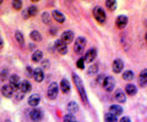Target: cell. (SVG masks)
Instances as JSON below:
<instances>
[{
	"mask_svg": "<svg viewBox=\"0 0 147 122\" xmlns=\"http://www.w3.org/2000/svg\"><path fill=\"white\" fill-rule=\"evenodd\" d=\"M115 25H117L118 28L123 29L124 27L127 25V17H126V16H123V15L118 16V17H117V20H115Z\"/></svg>",
	"mask_w": 147,
	"mask_h": 122,
	"instance_id": "13",
	"label": "cell"
},
{
	"mask_svg": "<svg viewBox=\"0 0 147 122\" xmlns=\"http://www.w3.org/2000/svg\"><path fill=\"white\" fill-rule=\"evenodd\" d=\"M12 7L15 9V10H21L22 3L20 1V0H13V1H12Z\"/></svg>",
	"mask_w": 147,
	"mask_h": 122,
	"instance_id": "31",
	"label": "cell"
},
{
	"mask_svg": "<svg viewBox=\"0 0 147 122\" xmlns=\"http://www.w3.org/2000/svg\"><path fill=\"white\" fill-rule=\"evenodd\" d=\"M52 16L54 17V20H55V21L60 22V23H63V22L65 21V17H64V15H63L61 12H59L58 10H54L53 13H52Z\"/></svg>",
	"mask_w": 147,
	"mask_h": 122,
	"instance_id": "21",
	"label": "cell"
},
{
	"mask_svg": "<svg viewBox=\"0 0 147 122\" xmlns=\"http://www.w3.org/2000/svg\"><path fill=\"white\" fill-rule=\"evenodd\" d=\"M93 16L99 23H104L105 22V12L100 6H96L93 9Z\"/></svg>",
	"mask_w": 147,
	"mask_h": 122,
	"instance_id": "3",
	"label": "cell"
},
{
	"mask_svg": "<svg viewBox=\"0 0 147 122\" xmlns=\"http://www.w3.org/2000/svg\"><path fill=\"white\" fill-rule=\"evenodd\" d=\"M123 78L125 81H131L132 78H134V72L132 71H125L123 73Z\"/></svg>",
	"mask_w": 147,
	"mask_h": 122,
	"instance_id": "29",
	"label": "cell"
},
{
	"mask_svg": "<svg viewBox=\"0 0 147 122\" xmlns=\"http://www.w3.org/2000/svg\"><path fill=\"white\" fill-rule=\"evenodd\" d=\"M22 17H24L25 20H27L30 17V13H28V10H25L24 12H22Z\"/></svg>",
	"mask_w": 147,
	"mask_h": 122,
	"instance_id": "37",
	"label": "cell"
},
{
	"mask_svg": "<svg viewBox=\"0 0 147 122\" xmlns=\"http://www.w3.org/2000/svg\"><path fill=\"white\" fill-rule=\"evenodd\" d=\"M15 38L17 40V43L20 44V47H25V39H24V35H22V33L20 31H17L15 33Z\"/></svg>",
	"mask_w": 147,
	"mask_h": 122,
	"instance_id": "25",
	"label": "cell"
},
{
	"mask_svg": "<svg viewBox=\"0 0 147 122\" xmlns=\"http://www.w3.org/2000/svg\"><path fill=\"white\" fill-rule=\"evenodd\" d=\"M10 85L13 88V89H18L20 88V84H21V82H20V77H18L17 75H12V76H10Z\"/></svg>",
	"mask_w": 147,
	"mask_h": 122,
	"instance_id": "14",
	"label": "cell"
},
{
	"mask_svg": "<svg viewBox=\"0 0 147 122\" xmlns=\"http://www.w3.org/2000/svg\"><path fill=\"white\" fill-rule=\"evenodd\" d=\"M88 72V75H94V73H97L98 72V65H92L90 67V70L87 71Z\"/></svg>",
	"mask_w": 147,
	"mask_h": 122,
	"instance_id": "32",
	"label": "cell"
},
{
	"mask_svg": "<svg viewBox=\"0 0 147 122\" xmlns=\"http://www.w3.org/2000/svg\"><path fill=\"white\" fill-rule=\"evenodd\" d=\"M39 101H40V95L39 94H32V95L28 98V104L31 106H33V107H36L37 105L39 104Z\"/></svg>",
	"mask_w": 147,
	"mask_h": 122,
	"instance_id": "15",
	"label": "cell"
},
{
	"mask_svg": "<svg viewBox=\"0 0 147 122\" xmlns=\"http://www.w3.org/2000/svg\"><path fill=\"white\" fill-rule=\"evenodd\" d=\"M58 93H59V87L57 83H50V85L48 87V98L49 99H55L58 97Z\"/></svg>",
	"mask_w": 147,
	"mask_h": 122,
	"instance_id": "5",
	"label": "cell"
},
{
	"mask_svg": "<svg viewBox=\"0 0 147 122\" xmlns=\"http://www.w3.org/2000/svg\"><path fill=\"white\" fill-rule=\"evenodd\" d=\"M104 121L105 122H118V119H117L115 115L108 112V114H105V116H104Z\"/></svg>",
	"mask_w": 147,
	"mask_h": 122,
	"instance_id": "28",
	"label": "cell"
},
{
	"mask_svg": "<svg viewBox=\"0 0 147 122\" xmlns=\"http://www.w3.org/2000/svg\"><path fill=\"white\" fill-rule=\"evenodd\" d=\"M31 89H32V85H31V83L28 82V81H27V79L22 81L21 84H20V90H21V92L24 94H26V93L31 92Z\"/></svg>",
	"mask_w": 147,
	"mask_h": 122,
	"instance_id": "16",
	"label": "cell"
},
{
	"mask_svg": "<svg viewBox=\"0 0 147 122\" xmlns=\"http://www.w3.org/2000/svg\"><path fill=\"white\" fill-rule=\"evenodd\" d=\"M139 84L145 87L147 84V70H142L140 72V76H139Z\"/></svg>",
	"mask_w": 147,
	"mask_h": 122,
	"instance_id": "18",
	"label": "cell"
},
{
	"mask_svg": "<svg viewBox=\"0 0 147 122\" xmlns=\"http://www.w3.org/2000/svg\"><path fill=\"white\" fill-rule=\"evenodd\" d=\"M30 37L32 40H36V42H39V40H42V35H40V33L38 32V31H33V32H31Z\"/></svg>",
	"mask_w": 147,
	"mask_h": 122,
	"instance_id": "27",
	"label": "cell"
},
{
	"mask_svg": "<svg viewBox=\"0 0 147 122\" xmlns=\"http://www.w3.org/2000/svg\"><path fill=\"white\" fill-rule=\"evenodd\" d=\"M1 92H3V95L5 97V98H11L13 92H15V89H13L10 84H5L1 88Z\"/></svg>",
	"mask_w": 147,
	"mask_h": 122,
	"instance_id": "12",
	"label": "cell"
},
{
	"mask_svg": "<svg viewBox=\"0 0 147 122\" xmlns=\"http://www.w3.org/2000/svg\"><path fill=\"white\" fill-rule=\"evenodd\" d=\"M124 69V62L120 60V59H115L113 62V71L115 73H120Z\"/></svg>",
	"mask_w": 147,
	"mask_h": 122,
	"instance_id": "11",
	"label": "cell"
},
{
	"mask_svg": "<svg viewBox=\"0 0 147 122\" xmlns=\"http://www.w3.org/2000/svg\"><path fill=\"white\" fill-rule=\"evenodd\" d=\"M145 38H146V43H147V33H146V37Z\"/></svg>",
	"mask_w": 147,
	"mask_h": 122,
	"instance_id": "41",
	"label": "cell"
},
{
	"mask_svg": "<svg viewBox=\"0 0 147 122\" xmlns=\"http://www.w3.org/2000/svg\"><path fill=\"white\" fill-rule=\"evenodd\" d=\"M57 33V28H50V34H55Z\"/></svg>",
	"mask_w": 147,
	"mask_h": 122,
	"instance_id": "39",
	"label": "cell"
},
{
	"mask_svg": "<svg viewBox=\"0 0 147 122\" xmlns=\"http://www.w3.org/2000/svg\"><path fill=\"white\" fill-rule=\"evenodd\" d=\"M3 47H4V42H3V39L0 38V49H1Z\"/></svg>",
	"mask_w": 147,
	"mask_h": 122,
	"instance_id": "40",
	"label": "cell"
},
{
	"mask_svg": "<svg viewBox=\"0 0 147 122\" xmlns=\"http://www.w3.org/2000/svg\"><path fill=\"white\" fill-rule=\"evenodd\" d=\"M43 59V53L39 50H36L33 54H32V61L33 62H39Z\"/></svg>",
	"mask_w": 147,
	"mask_h": 122,
	"instance_id": "23",
	"label": "cell"
},
{
	"mask_svg": "<svg viewBox=\"0 0 147 122\" xmlns=\"http://www.w3.org/2000/svg\"><path fill=\"white\" fill-rule=\"evenodd\" d=\"M105 6H107L108 10L114 11L117 9V1H114V0H107L105 1Z\"/></svg>",
	"mask_w": 147,
	"mask_h": 122,
	"instance_id": "26",
	"label": "cell"
},
{
	"mask_svg": "<svg viewBox=\"0 0 147 122\" xmlns=\"http://www.w3.org/2000/svg\"><path fill=\"white\" fill-rule=\"evenodd\" d=\"M28 13H30V16H36L37 15V12H38V9H37V6H34V5H31L28 9Z\"/></svg>",
	"mask_w": 147,
	"mask_h": 122,
	"instance_id": "30",
	"label": "cell"
},
{
	"mask_svg": "<svg viewBox=\"0 0 147 122\" xmlns=\"http://www.w3.org/2000/svg\"><path fill=\"white\" fill-rule=\"evenodd\" d=\"M85 47H86V39L82 38V37H79L76 40H75V45H74V50H75L76 54L81 55L82 53L85 50Z\"/></svg>",
	"mask_w": 147,
	"mask_h": 122,
	"instance_id": "2",
	"label": "cell"
},
{
	"mask_svg": "<svg viewBox=\"0 0 147 122\" xmlns=\"http://www.w3.org/2000/svg\"><path fill=\"white\" fill-rule=\"evenodd\" d=\"M96 56H97V50L96 49H91V50L86 53V55L84 56V60L85 62H92L96 59Z\"/></svg>",
	"mask_w": 147,
	"mask_h": 122,
	"instance_id": "9",
	"label": "cell"
},
{
	"mask_svg": "<svg viewBox=\"0 0 147 122\" xmlns=\"http://www.w3.org/2000/svg\"><path fill=\"white\" fill-rule=\"evenodd\" d=\"M72 78H74V82H75V85L77 87V90H79L80 95H81V99L84 100L85 103H87V95H86V92H85V87H84V83H82L81 78L77 76L76 73L72 75Z\"/></svg>",
	"mask_w": 147,
	"mask_h": 122,
	"instance_id": "1",
	"label": "cell"
},
{
	"mask_svg": "<svg viewBox=\"0 0 147 122\" xmlns=\"http://www.w3.org/2000/svg\"><path fill=\"white\" fill-rule=\"evenodd\" d=\"M114 98H115V100H117L118 103H125V101H126L125 93H124L121 89L117 90V92H115V94H114Z\"/></svg>",
	"mask_w": 147,
	"mask_h": 122,
	"instance_id": "17",
	"label": "cell"
},
{
	"mask_svg": "<svg viewBox=\"0 0 147 122\" xmlns=\"http://www.w3.org/2000/svg\"><path fill=\"white\" fill-rule=\"evenodd\" d=\"M61 40H63V43H65L66 45L69 43H71L74 40V32H71V31H65V32L61 34Z\"/></svg>",
	"mask_w": 147,
	"mask_h": 122,
	"instance_id": "8",
	"label": "cell"
},
{
	"mask_svg": "<svg viewBox=\"0 0 147 122\" xmlns=\"http://www.w3.org/2000/svg\"><path fill=\"white\" fill-rule=\"evenodd\" d=\"M105 78H107V76H104V75H99V76H98V78H97V82H98L99 84H102V85H103Z\"/></svg>",
	"mask_w": 147,
	"mask_h": 122,
	"instance_id": "36",
	"label": "cell"
},
{
	"mask_svg": "<svg viewBox=\"0 0 147 122\" xmlns=\"http://www.w3.org/2000/svg\"><path fill=\"white\" fill-rule=\"evenodd\" d=\"M125 92L129 94V95H135L136 92H137V88L135 87L134 84L129 83V84H126V87H125Z\"/></svg>",
	"mask_w": 147,
	"mask_h": 122,
	"instance_id": "22",
	"label": "cell"
},
{
	"mask_svg": "<svg viewBox=\"0 0 147 122\" xmlns=\"http://www.w3.org/2000/svg\"><path fill=\"white\" fill-rule=\"evenodd\" d=\"M120 122H131V121H130V119H129L127 116H125V117H121Z\"/></svg>",
	"mask_w": 147,
	"mask_h": 122,
	"instance_id": "38",
	"label": "cell"
},
{
	"mask_svg": "<svg viewBox=\"0 0 147 122\" xmlns=\"http://www.w3.org/2000/svg\"><path fill=\"white\" fill-rule=\"evenodd\" d=\"M32 77L34 78L36 82H42L43 78H44V72H43V70L42 69H34Z\"/></svg>",
	"mask_w": 147,
	"mask_h": 122,
	"instance_id": "10",
	"label": "cell"
},
{
	"mask_svg": "<svg viewBox=\"0 0 147 122\" xmlns=\"http://www.w3.org/2000/svg\"><path fill=\"white\" fill-rule=\"evenodd\" d=\"M64 122H75L74 120V115L72 114H67L64 116Z\"/></svg>",
	"mask_w": 147,
	"mask_h": 122,
	"instance_id": "34",
	"label": "cell"
},
{
	"mask_svg": "<svg viewBox=\"0 0 147 122\" xmlns=\"http://www.w3.org/2000/svg\"><path fill=\"white\" fill-rule=\"evenodd\" d=\"M77 110H79V105H77V103L70 101L67 104V111L70 112V114H74V112H76Z\"/></svg>",
	"mask_w": 147,
	"mask_h": 122,
	"instance_id": "24",
	"label": "cell"
},
{
	"mask_svg": "<svg viewBox=\"0 0 147 122\" xmlns=\"http://www.w3.org/2000/svg\"><path fill=\"white\" fill-rule=\"evenodd\" d=\"M42 21L44 22V23H49V15H48V12H43V15H42Z\"/></svg>",
	"mask_w": 147,
	"mask_h": 122,
	"instance_id": "35",
	"label": "cell"
},
{
	"mask_svg": "<svg viewBox=\"0 0 147 122\" xmlns=\"http://www.w3.org/2000/svg\"><path fill=\"white\" fill-rule=\"evenodd\" d=\"M70 83H69V81L67 79H61V82H60V89H61V92L63 93H69L70 92Z\"/></svg>",
	"mask_w": 147,
	"mask_h": 122,
	"instance_id": "20",
	"label": "cell"
},
{
	"mask_svg": "<svg viewBox=\"0 0 147 122\" xmlns=\"http://www.w3.org/2000/svg\"><path fill=\"white\" fill-rule=\"evenodd\" d=\"M55 49L58 50L59 54H61V55H65V54L67 53V45L65 43H63V40L61 39H59L55 42Z\"/></svg>",
	"mask_w": 147,
	"mask_h": 122,
	"instance_id": "6",
	"label": "cell"
},
{
	"mask_svg": "<svg viewBox=\"0 0 147 122\" xmlns=\"http://www.w3.org/2000/svg\"><path fill=\"white\" fill-rule=\"evenodd\" d=\"M5 122H11V121H9V120H7V121H5Z\"/></svg>",
	"mask_w": 147,
	"mask_h": 122,
	"instance_id": "42",
	"label": "cell"
},
{
	"mask_svg": "<svg viewBox=\"0 0 147 122\" xmlns=\"http://www.w3.org/2000/svg\"><path fill=\"white\" fill-rule=\"evenodd\" d=\"M30 117H31L32 121L39 122L40 120L43 119V111L40 110V109H38V107H34V109L30 112Z\"/></svg>",
	"mask_w": 147,
	"mask_h": 122,
	"instance_id": "4",
	"label": "cell"
},
{
	"mask_svg": "<svg viewBox=\"0 0 147 122\" xmlns=\"http://www.w3.org/2000/svg\"><path fill=\"white\" fill-rule=\"evenodd\" d=\"M109 112L113 115H115V116H119V115L123 114V107H120L119 105H112L109 107Z\"/></svg>",
	"mask_w": 147,
	"mask_h": 122,
	"instance_id": "19",
	"label": "cell"
},
{
	"mask_svg": "<svg viewBox=\"0 0 147 122\" xmlns=\"http://www.w3.org/2000/svg\"><path fill=\"white\" fill-rule=\"evenodd\" d=\"M85 60H84V57L82 59H79V60H77V62H76V65H77V67H79V69H81V70H84L85 69Z\"/></svg>",
	"mask_w": 147,
	"mask_h": 122,
	"instance_id": "33",
	"label": "cell"
},
{
	"mask_svg": "<svg viewBox=\"0 0 147 122\" xmlns=\"http://www.w3.org/2000/svg\"><path fill=\"white\" fill-rule=\"evenodd\" d=\"M103 87L107 92H112V90L114 89V87H115V81H114V78L113 77H107L104 81V83H103Z\"/></svg>",
	"mask_w": 147,
	"mask_h": 122,
	"instance_id": "7",
	"label": "cell"
}]
</instances>
